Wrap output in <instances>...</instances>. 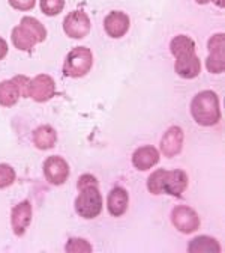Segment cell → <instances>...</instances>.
Returning <instances> with one entry per match:
<instances>
[{"mask_svg":"<svg viewBox=\"0 0 225 253\" xmlns=\"http://www.w3.org/2000/svg\"><path fill=\"white\" fill-rule=\"evenodd\" d=\"M59 140L57 131L53 125L50 124H42L38 125L32 133V143L39 151H50L56 146Z\"/></svg>","mask_w":225,"mask_h":253,"instance_id":"e0dca14e","label":"cell"},{"mask_svg":"<svg viewBox=\"0 0 225 253\" xmlns=\"http://www.w3.org/2000/svg\"><path fill=\"white\" fill-rule=\"evenodd\" d=\"M164 173H165V169H156V170H153V172L149 175L147 182H146V187H147V190H149V193H150V195H153V196L162 195Z\"/></svg>","mask_w":225,"mask_h":253,"instance_id":"7402d4cb","label":"cell"},{"mask_svg":"<svg viewBox=\"0 0 225 253\" xmlns=\"http://www.w3.org/2000/svg\"><path fill=\"white\" fill-rule=\"evenodd\" d=\"M11 41H12V44H14V47L17 50L27 51V53L33 50L36 47V44H39L36 37L23 24H18V26H15L12 29V32H11Z\"/></svg>","mask_w":225,"mask_h":253,"instance_id":"ac0fdd59","label":"cell"},{"mask_svg":"<svg viewBox=\"0 0 225 253\" xmlns=\"http://www.w3.org/2000/svg\"><path fill=\"white\" fill-rule=\"evenodd\" d=\"M170 51L174 57H180L189 53H197V45L191 37L177 35L170 41Z\"/></svg>","mask_w":225,"mask_h":253,"instance_id":"ffe728a7","label":"cell"},{"mask_svg":"<svg viewBox=\"0 0 225 253\" xmlns=\"http://www.w3.org/2000/svg\"><path fill=\"white\" fill-rule=\"evenodd\" d=\"M93 185H99V181L92 173H83L77 181V188L78 190L86 188V187H93Z\"/></svg>","mask_w":225,"mask_h":253,"instance_id":"4316f807","label":"cell"},{"mask_svg":"<svg viewBox=\"0 0 225 253\" xmlns=\"http://www.w3.org/2000/svg\"><path fill=\"white\" fill-rule=\"evenodd\" d=\"M129 208V193L122 185H116L107 196V210L113 217H122Z\"/></svg>","mask_w":225,"mask_h":253,"instance_id":"2e32d148","label":"cell"},{"mask_svg":"<svg viewBox=\"0 0 225 253\" xmlns=\"http://www.w3.org/2000/svg\"><path fill=\"white\" fill-rule=\"evenodd\" d=\"M33 218V207L29 199L20 201L11 210V229L15 237L21 238L26 235Z\"/></svg>","mask_w":225,"mask_h":253,"instance_id":"30bf717a","label":"cell"},{"mask_svg":"<svg viewBox=\"0 0 225 253\" xmlns=\"http://www.w3.org/2000/svg\"><path fill=\"white\" fill-rule=\"evenodd\" d=\"M17 179L15 169L8 163H0V190L11 187Z\"/></svg>","mask_w":225,"mask_h":253,"instance_id":"d4e9b609","label":"cell"},{"mask_svg":"<svg viewBox=\"0 0 225 253\" xmlns=\"http://www.w3.org/2000/svg\"><path fill=\"white\" fill-rule=\"evenodd\" d=\"M212 3H215L218 8H224L225 6V0H210Z\"/></svg>","mask_w":225,"mask_h":253,"instance_id":"f1b7e54d","label":"cell"},{"mask_svg":"<svg viewBox=\"0 0 225 253\" xmlns=\"http://www.w3.org/2000/svg\"><path fill=\"white\" fill-rule=\"evenodd\" d=\"M8 51H9L8 42L5 41V38L0 37V60H3V59L8 56Z\"/></svg>","mask_w":225,"mask_h":253,"instance_id":"83f0119b","label":"cell"},{"mask_svg":"<svg viewBox=\"0 0 225 253\" xmlns=\"http://www.w3.org/2000/svg\"><path fill=\"white\" fill-rule=\"evenodd\" d=\"M11 8H14L15 11H20V12H27V11H32L36 5V0H8Z\"/></svg>","mask_w":225,"mask_h":253,"instance_id":"484cf974","label":"cell"},{"mask_svg":"<svg viewBox=\"0 0 225 253\" xmlns=\"http://www.w3.org/2000/svg\"><path fill=\"white\" fill-rule=\"evenodd\" d=\"M93 67V53L87 47H74L63 60V76L69 79L86 77Z\"/></svg>","mask_w":225,"mask_h":253,"instance_id":"3957f363","label":"cell"},{"mask_svg":"<svg viewBox=\"0 0 225 253\" xmlns=\"http://www.w3.org/2000/svg\"><path fill=\"white\" fill-rule=\"evenodd\" d=\"M30 79L24 74H17L12 79L0 82V107H14L20 98H26Z\"/></svg>","mask_w":225,"mask_h":253,"instance_id":"277c9868","label":"cell"},{"mask_svg":"<svg viewBox=\"0 0 225 253\" xmlns=\"http://www.w3.org/2000/svg\"><path fill=\"white\" fill-rule=\"evenodd\" d=\"M131 29V18L123 11H111L104 18V30L113 40L123 38Z\"/></svg>","mask_w":225,"mask_h":253,"instance_id":"4fadbf2b","label":"cell"},{"mask_svg":"<svg viewBox=\"0 0 225 253\" xmlns=\"http://www.w3.org/2000/svg\"><path fill=\"white\" fill-rule=\"evenodd\" d=\"M195 2H197L198 5H209V3H210V0H195Z\"/></svg>","mask_w":225,"mask_h":253,"instance_id":"f546056e","label":"cell"},{"mask_svg":"<svg viewBox=\"0 0 225 253\" xmlns=\"http://www.w3.org/2000/svg\"><path fill=\"white\" fill-rule=\"evenodd\" d=\"M65 250L68 253H92L93 252V246L86 238L72 237V238H69L66 241Z\"/></svg>","mask_w":225,"mask_h":253,"instance_id":"603a6c76","label":"cell"},{"mask_svg":"<svg viewBox=\"0 0 225 253\" xmlns=\"http://www.w3.org/2000/svg\"><path fill=\"white\" fill-rule=\"evenodd\" d=\"M189 185V176L182 169H173L167 170L164 173L162 181V195H168L173 198H182L183 193L188 190Z\"/></svg>","mask_w":225,"mask_h":253,"instance_id":"7c38bea8","label":"cell"},{"mask_svg":"<svg viewBox=\"0 0 225 253\" xmlns=\"http://www.w3.org/2000/svg\"><path fill=\"white\" fill-rule=\"evenodd\" d=\"M174 71L180 79H185V80L197 79L201 73V60L197 56V53H189V54L176 57Z\"/></svg>","mask_w":225,"mask_h":253,"instance_id":"9a60e30c","label":"cell"},{"mask_svg":"<svg viewBox=\"0 0 225 253\" xmlns=\"http://www.w3.org/2000/svg\"><path fill=\"white\" fill-rule=\"evenodd\" d=\"M186 250L188 253H221L222 246L215 237L198 235L189 241Z\"/></svg>","mask_w":225,"mask_h":253,"instance_id":"d6986e66","label":"cell"},{"mask_svg":"<svg viewBox=\"0 0 225 253\" xmlns=\"http://www.w3.org/2000/svg\"><path fill=\"white\" fill-rule=\"evenodd\" d=\"M191 116L200 126H215L222 118L221 101L213 90H201L191 101Z\"/></svg>","mask_w":225,"mask_h":253,"instance_id":"6da1fadb","label":"cell"},{"mask_svg":"<svg viewBox=\"0 0 225 253\" xmlns=\"http://www.w3.org/2000/svg\"><path fill=\"white\" fill-rule=\"evenodd\" d=\"M39 8L44 15L56 17L65 8V0H39Z\"/></svg>","mask_w":225,"mask_h":253,"instance_id":"cb8c5ba5","label":"cell"},{"mask_svg":"<svg viewBox=\"0 0 225 253\" xmlns=\"http://www.w3.org/2000/svg\"><path fill=\"white\" fill-rule=\"evenodd\" d=\"M159 160H161V152L152 145H144L137 148L131 157L132 166L140 172H147L153 169L159 163Z\"/></svg>","mask_w":225,"mask_h":253,"instance_id":"5bb4252c","label":"cell"},{"mask_svg":"<svg viewBox=\"0 0 225 253\" xmlns=\"http://www.w3.org/2000/svg\"><path fill=\"white\" fill-rule=\"evenodd\" d=\"M56 92H57V87H56L54 79L50 74H38L33 79H30L26 98H30L35 103L42 104V103H48L50 100H53Z\"/></svg>","mask_w":225,"mask_h":253,"instance_id":"8992f818","label":"cell"},{"mask_svg":"<svg viewBox=\"0 0 225 253\" xmlns=\"http://www.w3.org/2000/svg\"><path fill=\"white\" fill-rule=\"evenodd\" d=\"M104 199L98 185L78 190V196L74 201L75 212L84 220H93L102 212Z\"/></svg>","mask_w":225,"mask_h":253,"instance_id":"7a4b0ae2","label":"cell"},{"mask_svg":"<svg viewBox=\"0 0 225 253\" xmlns=\"http://www.w3.org/2000/svg\"><path fill=\"white\" fill-rule=\"evenodd\" d=\"M185 143V131L179 125H171L165 130V133L161 137L159 152L167 158H173L179 155L183 149Z\"/></svg>","mask_w":225,"mask_h":253,"instance_id":"8fae6325","label":"cell"},{"mask_svg":"<svg viewBox=\"0 0 225 253\" xmlns=\"http://www.w3.org/2000/svg\"><path fill=\"white\" fill-rule=\"evenodd\" d=\"M20 24L26 26V27L32 32V34H33V35L36 37V40H38L39 44H42V42L47 40V29H45V26H44L38 18L30 17V15H26V17L21 18Z\"/></svg>","mask_w":225,"mask_h":253,"instance_id":"44dd1931","label":"cell"},{"mask_svg":"<svg viewBox=\"0 0 225 253\" xmlns=\"http://www.w3.org/2000/svg\"><path fill=\"white\" fill-rule=\"evenodd\" d=\"M209 56L206 59V68L210 74H221L225 70V35L215 34L207 41Z\"/></svg>","mask_w":225,"mask_h":253,"instance_id":"9c48e42d","label":"cell"},{"mask_svg":"<svg viewBox=\"0 0 225 253\" xmlns=\"http://www.w3.org/2000/svg\"><path fill=\"white\" fill-rule=\"evenodd\" d=\"M90 30H92L90 17L81 9L71 11L63 18V32L71 40H84L90 34Z\"/></svg>","mask_w":225,"mask_h":253,"instance_id":"ba28073f","label":"cell"},{"mask_svg":"<svg viewBox=\"0 0 225 253\" xmlns=\"http://www.w3.org/2000/svg\"><path fill=\"white\" fill-rule=\"evenodd\" d=\"M42 173L48 184L60 187L68 181L71 175V168L62 155H50L42 163Z\"/></svg>","mask_w":225,"mask_h":253,"instance_id":"52a82bcc","label":"cell"},{"mask_svg":"<svg viewBox=\"0 0 225 253\" xmlns=\"http://www.w3.org/2000/svg\"><path fill=\"white\" fill-rule=\"evenodd\" d=\"M170 218H171L173 226L180 234H185V235L197 232L200 229V226H201V220H200L198 212L194 208H191L189 205H177V207H174L171 210Z\"/></svg>","mask_w":225,"mask_h":253,"instance_id":"5b68a950","label":"cell"}]
</instances>
